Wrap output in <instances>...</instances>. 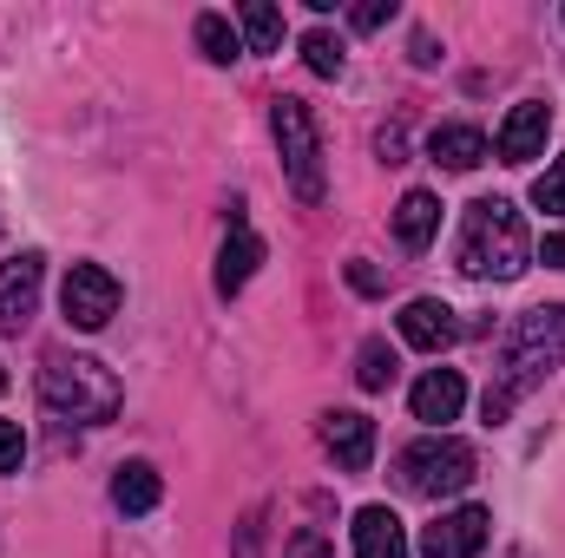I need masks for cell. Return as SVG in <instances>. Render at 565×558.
<instances>
[{"instance_id": "e0dca14e", "label": "cell", "mask_w": 565, "mask_h": 558, "mask_svg": "<svg viewBox=\"0 0 565 558\" xmlns=\"http://www.w3.org/2000/svg\"><path fill=\"white\" fill-rule=\"evenodd\" d=\"M487 151H493V144L480 139L473 126H440V132L427 139V158L447 164V171H473V164H487Z\"/></svg>"}, {"instance_id": "7402d4cb", "label": "cell", "mask_w": 565, "mask_h": 558, "mask_svg": "<svg viewBox=\"0 0 565 558\" xmlns=\"http://www.w3.org/2000/svg\"><path fill=\"white\" fill-rule=\"evenodd\" d=\"M533 204H540V211H553V217H565V158H559V164H546V171L533 178Z\"/></svg>"}, {"instance_id": "cb8c5ba5", "label": "cell", "mask_w": 565, "mask_h": 558, "mask_svg": "<svg viewBox=\"0 0 565 558\" xmlns=\"http://www.w3.org/2000/svg\"><path fill=\"white\" fill-rule=\"evenodd\" d=\"M20 460H26V433L20 420H0V473H20Z\"/></svg>"}, {"instance_id": "52a82bcc", "label": "cell", "mask_w": 565, "mask_h": 558, "mask_svg": "<svg viewBox=\"0 0 565 558\" xmlns=\"http://www.w3.org/2000/svg\"><path fill=\"white\" fill-rule=\"evenodd\" d=\"M487 533H493L487 506H454V513H440L422 533V558H480L487 552Z\"/></svg>"}, {"instance_id": "44dd1931", "label": "cell", "mask_w": 565, "mask_h": 558, "mask_svg": "<svg viewBox=\"0 0 565 558\" xmlns=\"http://www.w3.org/2000/svg\"><path fill=\"white\" fill-rule=\"evenodd\" d=\"M302 60H309V73L335 79V73H342V40H335L329 26H316V33H302Z\"/></svg>"}, {"instance_id": "5b68a950", "label": "cell", "mask_w": 565, "mask_h": 558, "mask_svg": "<svg viewBox=\"0 0 565 558\" xmlns=\"http://www.w3.org/2000/svg\"><path fill=\"white\" fill-rule=\"evenodd\" d=\"M270 132L282 151V178L302 204H322V132H316V112L302 99H277L270 106Z\"/></svg>"}, {"instance_id": "d6986e66", "label": "cell", "mask_w": 565, "mask_h": 558, "mask_svg": "<svg viewBox=\"0 0 565 558\" xmlns=\"http://www.w3.org/2000/svg\"><path fill=\"white\" fill-rule=\"evenodd\" d=\"M198 53H204L211 66H231V60L244 53V33H237L224 13H198Z\"/></svg>"}, {"instance_id": "4fadbf2b", "label": "cell", "mask_w": 565, "mask_h": 558, "mask_svg": "<svg viewBox=\"0 0 565 558\" xmlns=\"http://www.w3.org/2000/svg\"><path fill=\"white\" fill-rule=\"evenodd\" d=\"M257 264H264V237L244 230V224H231V237L217 250V296H237L244 282L257 277Z\"/></svg>"}, {"instance_id": "f1b7e54d", "label": "cell", "mask_w": 565, "mask_h": 558, "mask_svg": "<svg viewBox=\"0 0 565 558\" xmlns=\"http://www.w3.org/2000/svg\"><path fill=\"white\" fill-rule=\"evenodd\" d=\"M540 264H546V270H565V237H546V244H540Z\"/></svg>"}, {"instance_id": "ffe728a7", "label": "cell", "mask_w": 565, "mask_h": 558, "mask_svg": "<svg viewBox=\"0 0 565 558\" xmlns=\"http://www.w3.org/2000/svg\"><path fill=\"white\" fill-rule=\"evenodd\" d=\"M355 382H362L369 395H382V388L395 382V348H388L382 335H369V342L355 348Z\"/></svg>"}, {"instance_id": "ac0fdd59", "label": "cell", "mask_w": 565, "mask_h": 558, "mask_svg": "<svg viewBox=\"0 0 565 558\" xmlns=\"http://www.w3.org/2000/svg\"><path fill=\"white\" fill-rule=\"evenodd\" d=\"M237 33H244V46H250V53H277V46H282V7L250 0V7L237 13Z\"/></svg>"}, {"instance_id": "4316f807", "label": "cell", "mask_w": 565, "mask_h": 558, "mask_svg": "<svg viewBox=\"0 0 565 558\" xmlns=\"http://www.w3.org/2000/svg\"><path fill=\"white\" fill-rule=\"evenodd\" d=\"M375 151H382V164H402V151H408V132H402V126H382Z\"/></svg>"}, {"instance_id": "5bb4252c", "label": "cell", "mask_w": 565, "mask_h": 558, "mask_svg": "<svg viewBox=\"0 0 565 558\" xmlns=\"http://www.w3.org/2000/svg\"><path fill=\"white\" fill-rule=\"evenodd\" d=\"M355 558H408V533L388 506H362L355 513Z\"/></svg>"}, {"instance_id": "ba28073f", "label": "cell", "mask_w": 565, "mask_h": 558, "mask_svg": "<svg viewBox=\"0 0 565 558\" xmlns=\"http://www.w3.org/2000/svg\"><path fill=\"white\" fill-rule=\"evenodd\" d=\"M40 282H46V257L40 250H20L13 264H0V329L20 335L40 309Z\"/></svg>"}, {"instance_id": "6da1fadb", "label": "cell", "mask_w": 565, "mask_h": 558, "mask_svg": "<svg viewBox=\"0 0 565 558\" xmlns=\"http://www.w3.org/2000/svg\"><path fill=\"white\" fill-rule=\"evenodd\" d=\"M565 355V302L553 309H526L513 329H507V342H500V375H493V388H487V427H500V420L513 415L553 368H559Z\"/></svg>"}, {"instance_id": "f546056e", "label": "cell", "mask_w": 565, "mask_h": 558, "mask_svg": "<svg viewBox=\"0 0 565 558\" xmlns=\"http://www.w3.org/2000/svg\"><path fill=\"white\" fill-rule=\"evenodd\" d=\"M440 53H434V33H415V66H434Z\"/></svg>"}, {"instance_id": "7a4b0ae2", "label": "cell", "mask_w": 565, "mask_h": 558, "mask_svg": "<svg viewBox=\"0 0 565 558\" xmlns=\"http://www.w3.org/2000/svg\"><path fill=\"white\" fill-rule=\"evenodd\" d=\"M454 264H460V277H473V282L526 277V264H533L526 217H520L507 197H473L467 217H460V250H454Z\"/></svg>"}, {"instance_id": "2e32d148", "label": "cell", "mask_w": 565, "mask_h": 558, "mask_svg": "<svg viewBox=\"0 0 565 558\" xmlns=\"http://www.w3.org/2000/svg\"><path fill=\"white\" fill-rule=\"evenodd\" d=\"M434 230H440V197H434V191H408V197L395 204V237H402V250H427Z\"/></svg>"}, {"instance_id": "277c9868", "label": "cell", "mask_w": 565, "mask_h": 558, "mask_svg": "<svg viewBox=\"0 0 565 558\" xmlns=\"http://www.w3.org/2000/svg\"><path fill=\"white\" fill-rule=\"evenodd\" d=\"M473 447L467 440H454V433H427L415 440L402 460H395V480L415 493V500H447V493H467L473 486Z\"/></svg>"}, {"instance_id": "484cf974", "label": "cell", "mask_w": 565, "mask_h": 558, "mask_svg": "<svg viewBox=\"0 0 565 558\" xmlns=\"http://www.w3.org/2000/svg\"><path fill=\"white\" fill-rule=\"evenodd\" d=\"M388 13H395V0H362V7H355V13H349V20H355V26H362V33H375V26H382V20H388Z\"/></svg>"}, {"instance_id": "7c38bea8", "label": "cell", "mask_w": 565, "mask_h": 558, "mask_svg": "<svg viewBox=\"0 0 565 558\" xmlns=\"http://www.w3.org/2000/svg\"><path fill=\"white\" fill-rule=\"evenodd\" d=\"M408 401H415V420L447 427V420H460V408H467V382H460V368H427Z\"/></svg>"}, {"instance_id": "3957f363", "label": "cell", "mask_w": 565, "mask_h": 558, "mask_svg": "<svg viewBox=\"0 0 565 558\" xmlns=\"http://www.w3.org/2000/svg\"><path fill=\"white\" fill-rule=\"evenodd\" d=\"M40 401H46V415L79 420V427H99V420H113L119 408H126V388H119V375H113L106 362L53 348V355L40 362Z\"/></svg>"}, {"instance_id": "4dcf8cb0", "label": "cell", "mask_w": 565, "mask_h": 558, "mask_svg": "<svg viewBox=\"0 0 565 558\" xmlns=\"http://www.w3.org/2000/svg\"><path fill=\"white\" fill-rule=\"evenodd\" d=\"M0 388H7V375H0Z\"/></svg>"}, {"instance_id": "30bf717a", "label": "cell", "mask_w": 565, "mask_h": 558, "mask_svg": "<svg viewBox=\"0 0 565 558\" xmlns=\"http://www.w3.org/2000/svg\"><path fill=\"white\" fill-rule=\"evenodd\" d=\"M322 447L335 453L342 473H369V460H375V420L355 415V408H335V415H322Z\"/></svg>"}, {"instance_id": "83f0119b", "label": "cell", "mask_w": 565, "mask_h": 558, "mask_svg": "<svg viewBox=\"0 0 565 558\" xmlns=\"http://www.w3.org/2000/svg\"><path fill=\"white\" fill-rule=\"evenodd\" d=\"M282 558H329V539H322V533H296Z\"/></svg>"}, {"instance_id": "9a60e30c", "label": "cell", "mask_w": 565, "mask_h": 558, "mask_svg": "<svg viewBox=\"0 0 565 558\" xmlns=\"http://www.w3.org/2000/svg\"><path fill=\"white\" fill-rule=\"evenodd\" d=\"M158 500H164V480H158V466H151V460H126V466L113 473V506H119V513H132V519H139V513H151Z\"/></svg>"}, {"instance_id": "8fae6325", "label": "cell", "mask_w": 565, "mask_h": 558, "mask_svg": "<svg viewBox=\"0 0 565 558\" xmlns=\"http://www.w3.org/2000/svg\"><path fill=\"white\" fill-rule=\"evenodd\" d=\"M454 335H460V322H454V309H447V302L415 296V302L402 309V342H408V348H422V355H447V348H454Z\"/></svg>"}, {"instance_id": "9c48e42d", "label": "cell", "mask_w": 565, "mask_h": 558, "mask_svg": "<svg viewBox=\"0 0 565 558\" xmlns=\"http://www.w3.org/2000/svg\"><path fill=\"white\" fill-rule=\"evenodd\" d=\"M546 139H553V106L526 99V106H513L507 126L493 132V158H500V164H526V158L546 151Z\"/></svg>"}, {"instance_id": "d4e9b609", "label": "cell", "mask_w": 565, "mask_h": 558, "mask_svg": "<svg viewBox=\"0 0 565 558\" xmlns=\"http://www.w3.org/2000/svg\"><path fill=\"white\" fill-rule=\"evenodd\" d=\"M349 289H355V296H382V270L355 257V264H349Z\"/></svg>"}, {"instance_id": "603a6c76", "label": "cell", "mask_w": 565, "mask_h": 558, "mask_svg": "<svg viewBox=\"0 0 565 558\" xmlns=\"http://www.w3.org/2000/svg\"><path fill=\"white\" fill-rule=\"evenodd\" d=\"M264 519H270V506H250V513H244V526H237V558H264Z\"/></svg>"}, {"instance_id": "8992f818", "label": "cell", "mask_w": 565, "mask_h": 558, "mask_svg": "<svg viewBox=\"0 0 565 558\" xmlns=\"http://www.w3.org/2000/svg\"><path fill=\"white\" fill-rule=\"evenodd\" d=\"M60 309L73 329H106L119 315V277L99 270V264H73L66 282H60Z\"/></svg>"}]
</instances>
